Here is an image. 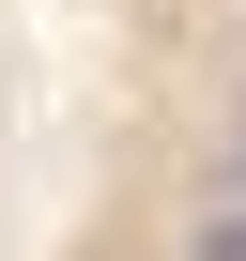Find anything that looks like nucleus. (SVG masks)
Here are the masks:
<instances>
[{
  "instance_id": "nucleus-1",
  "label": "nucleus",
  "mask_w": 246,
  "mask_h": 261,
  "mask_svg": "<svg viewBox=\"0 0 246 261\" xmlns=\"http://www.w3.org/2000/svg\"><path fill=\"white\" fill-rule=\"evenodd\" d=\"M200 261H246V200H215V215H200Z\"/></svg>"
}]
</instances>
